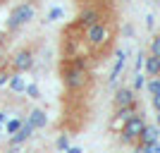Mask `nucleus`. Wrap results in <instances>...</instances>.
Returning a JSON list of instances; mask_svg holds the SVG:
<instances>
[{
    "label": "nucleus",
    "instance_id": "obj_1",
    "mask_svg": "<svg viewBox=\"0 0 160 153\" xmlns=\"http://www.w3.org/2000/svg\"><path fill=\"white\" fill-rule=\"evenodd\" d=\"M62 84H65L69 91H81V89L88 84L86 65L81 60H69L62 67Z\"/></svg>",
    "mask_w": 160,
    "mask_h": 153
},
{
    "label": "nucleus",
    "instance_id": "obj_2",
    "mask_svg": "<svg viewBox=\"0 0 160 153\" xmlns=\"http://www.w3.org/2000/svg\"><path fill=\"white\" fill-rule=\"evenodd\" d=\"M33 19H36V7H33V3L31 0H22L19 5L12 7V12L7 17L5 27H7V31H17V29L31 24Z\"/></svg>",
    "mask_w": 160,
    "mask_h": 153
},
{
    "label": "nucleus",
    "instance_id": "obj_3",
    "mask_svg": "<svg viewBox=\"0 0 160 153\" xmlns=\"http://www.w3.org/2000/svg\"><path fill=\"white\" fill-rule=\"evenodd\" d=\"M84 41L91 48H103L110 41V27H108L105 22H98L93 27H86L84 29Z\"/></svg>",
    "mask_w": 160,
    "mask_h": 153
},
{
    "label": "nucleus",
    "instance_id": "obj_4",
    "mask_svg": "<svg viewBox=\"0 0 160 153\" xmlns=\"http://www.w3.org/2000/svg\"><path fill=\"white\" fill-rule=\"evenodd\" d=\"M143 127H146V120H143V115H132L124 127H122V141L124 144H134V141H139L141 132H143Z\"/></svg>",
    "mask_w": 160,
    "mask_h": 153
},
{
    "label": "nucleus",
    "instance_id": "obj_5",
    "mask_svg": "<svg viewBox=\"0 0 160 153\" xmlns=\"http://www.w3.org/2000/svg\"><path fill=\"white\" fill-rule=\"evenodd\" d=\"M33 67V50L31 48H19L17 53L12 55V69L14 74H24Z\"/></svg>",
    "mask_w": 160,
    "mask_h": 153
},
{
    "label": "nucleus",
    "instance_id": "obj_6",
    "mask_svg": "<svg viewBox=\"0 0 160 153\" xmlns=\"http://www.w3.org/2000/svg\"><path fill=\"white\" fill-rule=\"evenodd\" d=\"M79 27H93V24H98V22H103V14H100V10L98 7H84L81 10V14H79Z\"/></svg>",
    "mask_w": 160,
    "mask_h": 153
},
{
    "label": "nucleus",
    "instance_id": "obj_7",
    "mask_svg": "<svg viewBox=\"0 0 160 153\" xmlns=\"http://www.w3.org/2000/svg\"><path fill=\"white\" fill-rule=\"evenodd\" d=\"M115 108H127V105H134L136 103V96H134V89H127L122 86L115 91V98H112Z\"/></svg>",
    "mask_w": 160,
    "mask_h": 153
},
{
    "label": "nucleus",
    "instance_id": "obj_8",
    "mask_svg": "<svg viewBox=\"0 0 160 153\" xmlns=\"http://www.w3.org/2000/svg\"><path fill=\"white\" fill-rule=\"evenodd\" d=\"M27 122L33 127V132H36V129H43V127L48 125V115H46V110H41V108H33L31 113H29Z\"/></svg>",
    "mask_w": 160,
    "mask_h": 153
},
{
    "label": "nucleus",
    "instance_id": "obj_9",
    "mask_svg": "<svg viewBox=\"0 0 160 153\" xmlns=\"http://www.w3.org/2000/svg\"><path fill=\"white\" fill-rule=\"evenodd\" d=\"M33 136V127L29 125L27 120H24V125H22V129L17 134H12V136H10V144H12V146H22V144H24V141H29Z\"/></svg>",
    "mask_w": 160,
    "mask_h": 153
},
{
    "label": "nucleus",
    "instance_id": "obj_10",
    "mask_svg": "<svg viewBox=\"0 0 160 153\" xmlns=\"http://www.w3.org/2000/svg\"><path fill=\"white\" fill-rule=\"evenodd\" d=\"M143 67H146V74L148 77H160V58H153V55H146L143 60Z\"/></svg>",
    "mask_w": 160,
    "mask_h": 153
},
{
    "label": "nucleus",
    "instance_id": "obj_11",
    "mask_svg": "<svg viewBox=\"0 0 160 153\" xmlns=\"http://www.w3.org/2000/svg\"><path fill=\"white\" fill-rule=\"evenodd\" d=\"M160 132H158V127H143V132H141L139 136V144H143V146H148V144H153V141H158Z\"/></svg>",
    "mask_w": 160,
    "mask_h": 153
},
{
    "label": "nucleus",
    "instance_id": "obj_12",
    "mask_svg": "<svg viewBox=\"0 0 160 153\" xmlns=\"http://www.w3.org/2000/svg\"><path fill=\"white\" fill-rule=\"evenodd\" d=\"M124 62H127V53H124V50H117V62H115L112 72H110V84H115V81H117V77H120Z\"/></svg>",
    "mask_w": 160,
    "mask_h": 153
},
{
    "label": "nucleus",
    "instance_id": "obj_13",
    "mask_svg": "<svg viewBox=\"0 0 160 153\" xmlns=\"http://www.w3.org/2000/svg\"><path fill=\"white\" fill-rule=\"evenodd\" d=\"M132 115H136V103H134V105H127V108H115V117H117V120L127 122Z\"/></svg>",
    "mask_w": 160,
    "mask_h": 153
},
{
    "label": "nucleus",
    "instance_id": "obj_14",
    "mask_svg": "<svg viewBox=\"0 0 160 153\" xmlns=\"http://www.w3.org/2000/svg\"><path fill=\"white\" fill-rule=\"evenodd\" d=\"M22 125H24V117H12V120L5 122V129H7V134L12 136V134H17L22 129Z\"/></svg>",
    "mask_w": 160,
    "mask_h": 153
},
{
    "label": "nucleus",
    "instance_id": "obj_15",
    "mask_svg": "<svg viewBox=\"0 0 160 153\" xmlns=\"http://www.w3.org/2000/svg\"><path fill=\"white\" fill-rule=\"evenodd\" d=\"M7 84H10V89H12V91H27V84H24V79H22L19 74H12Z\"/></svg>",
    "mask_w": 160,
    "mask_h": 153
},
{
    "label": "nucleus",
    "instance_id": "obj_16",
    "mask_svg": "<svg viewBox=\"0 0 160 153\" xmlns=\"http://www.w3.org/2000/svg\"><path fill=\"white\" fill-rule=\"evenodd\" d=\"M151 55H153V58H160V33L153 36V41H151Z\"/></svg>",
    "mask_w": 160,
    "mask_h": 153
},
{
    "label": "nucleus",
    "instance_id": "obj_17",
    "mask_svg": "<svg viewBox=\"0 0 160 153\" xmlns=\"http://www.w3.org/2000/svg\"><path fill=\"white\" fill-rule=\"evenodd\" d=\"M146 86H148V91L153 93V96H158V93H160V79L155 77V79H151V81H148Z\"/></svg>",
    "mask_w": 160,
    "mask_h": 153
},
{
    "label": "nucleus",
    "instance_id": "obj_18",
    "mask_svg": "<svg viewBox=\"0 0 160 153\" xmlns=\"http://www.w3.org/2000/svg\"><path fill=\"white\" fill-rule=\"evenodd\" d=\"M55 146H58V151H67V148H69V139H67L65 134H62L60 139L55 141Z\"/></svg>",
    "mask_w": 160,
    "mask_h": 153
},
{
    "label": "nucleus",
    "instance_id": "obj_19",
    "mask_svg": "<svg viewBox=\"0 0 160 153\" xmlns=\"http://www.w3.org/2000/svg\"><path fill=\"white\" fill-rule=\"evenodd\" d=\"M60 17H62V10H60V7H53V10L48 12V22H55V19H60Z\"/></svg>",
    "mask_w": 160,
    "mask_h": 153
},
{
    "label": "nucleus",
    "instance_id": "obj_20",
    "mask_svg": "<svg viewBox=\"0 0 160 153\" xmlns=\"http://www.w3.org/2000/svg\"><path fill=\"white\" fill-rule=\"evenodd\" d=\"M146 153H160V139L153 141V144H148V146H146Z\"/></svg>",
    "mask_w": 160,
    "mask_h": 153
},
{
    "label": "nucleus",
    "instance_id": "obj_21",
    "mask_svg": "<svg viewBox=\"0 0 160 153\" xmlns=\"http://www.w3.org/2000/svg\"><path fill=\"white\" fill-rule=\"evenodd\" d=\"M143 86H146V79H143V77L139 74V77L134 79V91H139V89H143Z\"/></svg>",
    "mask_w": 160,
    "mask_h": 153
},
{
    "label": "nucleus",
    "instance_id": "obj_22",
    "mask_svg": "<svg viewBox=\"0 0 160 153\" xmlns=\"http://www.w3.org/2000/svg\"><path fill=\"white\" fill-rule=\"evenodd\" d=\"M27 93L31 96V98H38V86H36V84H29V86H27Z\"/></svg>",
    "mask_w": 160,
    "mask_h": 153
},
{
    "label": "nucleus",
    "instance_id": "obj_23",
    "mask_svg": "<svg viewBox=\"0 0 160 153\" xmlns=\"http://www.w3.org/2000/svg\"><path fill=\"white\" fill-rule=\"evenodd\" d=\"M153 108L160 113V93H158V96H153Z\"/></svg>",
    "mask_w": 160,
    "mask_h": 153
},
{
    "label": "nucleus",
    "instance_id": "obj_24",
    "mask_svg": "<svg viewBox=\"0 0 160 153\" xmlns=\"http://www.w3.org/2000/svg\"><path fill=\"white\" fill-rule=\"evenodd\" d=\"M7 81H10V74H2V72H0V86L7 84Z\"/></svg>",
    "mask_w": 160,
    "mask_h": 153
},
{
    "label": "nucleus",
    "instance_id": "obj_25",
    "mask_svg": "<svg viewBox=\"0 0 160 153\" xmlns=\"http://www.w3.org/2000/svg\"><path fill=\"white\" fill-rule=\"evenodd\" d=\"M65 153H81V148H79V146H69Z\"/></svg>",
    "mask_w": 160,
    "mask_h": 153
},
{
    "label": "nucleus",
    "instance_id": "obj_26",
    "mask_svg": "<svg viewBox=\"0 0 160 153\" xmlns=\"http://www.w3.org/2000/svg\"><path fill=\"white\" fill-rule=\"evenodd\" d=\"M134 153H146V146H143V144H139V146L134 148Z\"/></svg>",
    "mask_w": 160,
    "mask_h": 153
},
{
    "label": "nucleus",
    "instance_id": "obj_27",
    "mask_svg": "<svg viewBox=\"0 0 160 153\" xmlns=\"http://www.w3.org/2000/svg\"><path fill=\"white\" fill-rule=\"evenodd\" d=\"M2 58H5V43L0 41V62H2Z\"/></svg>",
    "mask_w": 160,
    "mask_h": 153
},
{
    "label": "nucleus",
    "instance_id": "obj_28",
    "mask_svg": "<svg viewBox=\"0 0 160 153\" xmlns=\"http://www.w3.org/2000/svg\"><path fill=\"white\" fill-rule=\"evenodd\" d=\"M5 122H7V115H5V113H0V125H5Z\"/></svg>",
    "mask_w": 160,
    "mask_h": 153
},
{
    "label": "nucleus",
    "instance_id": "obj_29",
    "mask_svg": "<svg viewBox=\"0 0 160 153\" xmlns=\"http://www.w3.org/2000/svg\"><path fill=\"white\" fill-rule=\"evenodd\" d=\"M5 3H10V0H0V5H5Z\"/></svg>",
    "mask_w": 160,
    "mask_h": 153
},
{
    "label": "nucleus",
    "instance_id": "obj_30",
    "mask_svg": "<svg viewBox=\"0 0 160 153\" xmlns=\"http://www.w3.org/2000/svg\"><path fill=\"white\" fill-rule=\"evenodd\" d=\"M158 125H160V113H158Z\"/></svg>",
    "mask_w": 160,
    "mask_h": 153
},
{
    "label": "nucleus",
    "instance_id": "obj_31",
    "mask_svg": "<svg viewBox=\"0 0 160 153\" xmlns=\"http://www.w3.org/2000/svg\"><path fill=\"white\" fill-rule=\"evenodd\" d=\"M122 3H127V0H122Z\"/></svg>",
    "mask_w": 160,
    "mask_h": 153
},
{
    "label": "nucleus",
    "instance_id": "obj_32",
    "mask_svg": "<svg viewBox=\"0 0 160 153\" xmlns=\"http://www.w3.org/2000/svg\"><path fill=\"white\" fill-rule=\"evenodd\" d=\"M0 129H2V125H0Z\"/></svg>",
    "mask_w": 160,
    "mask_h": 153
},
{
    "label": "nucleus",
    "instance_id": "obj_33",
    "mask_svg": "<svg viewBox=\"0 0 160 153\" xmlns=\"http://www.w3.org/2000/svg\"><path fill=\"white\" fill-rule=\"evenodd\" d=\"M31 3H33V0H31Z\"/></svg>",
    "mask_w": 160,
    "mask_h": 153
},
{
    "label": "nucleus",
    "instance_id": "obj_34",
    "mask_svg": "<svg viewBox=\"0 0 160 153\" xmlns=\"http://www.w3.org/2000/svg\"><path fill=\"white\" fill-rule=\"evenodd\" d=\"M158 3H160V0H158Z\"/></svg>",
    "mask_w": 160,
    "mask_h": 153
}]
</instances>
